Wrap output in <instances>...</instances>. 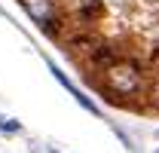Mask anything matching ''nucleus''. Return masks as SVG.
I'll return each mask as SVG.
<instances>
[{"instance_id": "3", "label": "nucleus", "mask_w": 159, "mask_h": 153, "mask_svg": "<svg viewBox=\"0 0 159 153\" xmlns=\"http://www.w3.org/2000/svg\"><path fill=\"white\" fill-rule=\"evenodd\" d=\"M95 46H98L95 37H74L70 40V52H74V55H92Z\"/></svg>"}, {"instance_id": "2", "label": "nucleus", "mask_w": 159, "mask_h": 153, "mask_svg": "<svg viewBox=\"0 0 159 153\" xmlns=\"http://www.w3.org/2000/svg\"><path fill=\"white\" fill-rule=\"evenodd\" d=\"M25 12L40 25V31L46 34H58V25H61V16L55 9V0H21Z\"/></svg>"}, {"instance_id": "1", "label": "nucleus", "mask_w": 159, "mask_h": 153, "mask_svg": "<svg viewBox=\"0 0 159 153\" xmlns=\"http://www.w3.org/2000/svg\"><path fill=\"white\" fill-rule=\"evenodd\" d=\"M104 83H107V89H110L113 95L132 98V95L141 92L144 76H141V67L135 64V61H122V58H116L113 64L104 67Z\"/></svg>"}, {"instance_id": "5", "label": "nucleus", "mask_w": 159, "mask_h": 153, "mask_svg": "<svg viewBox=\"0 0 159 153\" xmlns=\"http://www.w3.org/2000/svg\"><path fill=\"white\" fill-rule=\"evenodd\" d=\"M150 104H153V107H159V83L150 89Z\"/></svg>"}, {"instance_id": "4", "label": "nucleus", "mask_w": 159, "mask_h": 153, "mask_svg": "<svg viewBox=\"0 0 159 153\" xmlns=\"http://www.w3.org/2000/svg\"><path fill=\"white\" fill-rule=\"evenodd\" d=\"M0 129H3V135H12V132H19V123H16V119H3Z\"/></svg>"}]
</instances>
